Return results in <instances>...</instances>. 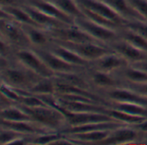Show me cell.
Wrapping results in <instances>:
<instances>
[{"instance_id": "obj_13", "label": "cell", "mask_w": 147, "mask_h": 145, "mask_svg": "<svg viewBox=\"0 0 147 145\" xmlns=\"http://www.w3.org/2000/svg\"><path fill=\"white\" fill-rule=\"evenodd\" d=\"M62 112L66 117V127L115 120L109 113L106 112H71L66 111Z\"/></svg>"}, {"instance_id": "obj_18", "label": "cell", "mask_w": 147, "mask_h": 145, "mask_svg": "<svg viewBox=\"0 0 147 145\" xmlns=\"http://www.w3.org/2000/svg\"><path fill=\"white\" fill-rule=\"evenodd\" d=\"M22 26L27 32L33 48H47L53 42L52 36L47 29L35 26Z\"/></svg>"}, {"instance_id": "obj_28", "label": "cell", "mask_w": 147, "mask_h": 145, "mask_svg": "<svg viewBox=\"0 0 147 145\" xmlns=\"http://www.w3.org/2000/svg\"><path fill=\"white\" fill-rule=\"evenodd\" d=\"M120 35L122 39L127 41L128 42H130L136 48L147 53V39L146 37H144V36H142V35H140L125 27H123V29L120 31Z\"/></svg>"}, {"instance_id": "obj_22", "label": "cell", "mask_w": 147, "mask_h": 145, "mask_svg": "<svg viewBox=\"0 0 147 145\" xmlns=\"http://www.w3.org/2000/svg\"><path fill=\"white\" fill-rule=\"evenodd\" d=\"M1 10L6 13L11 19L22 25H29L41 28L35 22V21L30 16V15L22 6H5L1 7Z\"/></svg>"}, {"instance_id": "obj_1", "label": "cell", "mask_w": 147, "mask_h": 145, "mask_svg": "<svg viewBox=\"0 0 147 145\" xmlns=\"http://www.w3.org/2000/svg\"><path fill=\"white\" fill-rule=\"evenodd\" d=\"M1 83L20 91L28 92L41 77L13 59L8 67L0 69Z\"/></svg>"}, {"instance_id": "obj_19", "label": "cell", "mask_w": 147, "mask_h": 145, "mask_svg": "<svg viewBox=\"0 0 147 145\" xmlns=\"http://www.w3.org/2000/svg\"><path fill=\"white\" fill-rule=\"evenodd\" d=\"M108 3L115 12H117L126 21L143 20L144 17L133 7L128 0H102Z\"/></svg>"}, {"instance_id": "obj_38", "label": "cell", "mask_w": 147, "mask_h": 145, "mask_svg": "<svg viewBox=\"0 0 147 145\" xmlns=\"http://www.w3.org/2000/svg\"><path fill=\"white\" fill-rule=\"evenodd\" d=\"M144 144H147V138L145 140V143H144Z\"/></svg>"}, {"instance_id": "obj_32", "label": "cell", "mask_w": 147, "mask_h": 145, "mask_svg": "<svg viewBox=\"0 0 147 145\" xmlns=\"http://www.w3.org/2000/svg\"><path fill=\"white\" fill-rule=\"evenodd\" d=\"M125 28L146 37L147 39V22L143 20L128 21L124 25Z\"/></svg>"}, {"instance_id": "obj_5", "label": "cell", "mask_w": 147, "mask_h": 145, "mask_svg": "<svg viewBox=\"0 0 147 145\" xmlns=\"http://www.w3.org/2000/svg\"><path fill=\"white\" fill-rule=\"evenodd\" d=\"M13 59L25 67L44 78H53L54 73L47 66L45 61L32 48H20L15 51Z\"/></svg>"}, {"instance_id": "obj_36", "label": "cell", "mask_w": 147, "mask_h": 145, "mask_svg": "<svg viewBox=\"0 0 147 145\" xmlns=\"http://www.w3.org/2000/svg\"><path fill=\"white\" fill-rule=\"evenodd\" d=\"M135 129H137L140 132H141L145 137H146V139L147 138V118L145 119L144 121L139 123V124H136L134 125H133ZM145 143V142H144Z\"/></svg>"}, {"instance_id": "obj_21", "label": "cell", "mask_w": 147, "mask_h": 145, "mask_svg": "<svg viewBox=\"0 0 147 145\" xmlns=\"http://www.w3.org/2000/svg\"><path fill=\"white\" fill-rule=\"evenodd\" d=\"M22 6L27 10V12L30 15V16L35 21V22L39 26H40L41 28H43L45 29H51L53 27H58V26L66 24V23H64V22L47 15L46 13L40 11V10L36 9L31 5L23 3Z\"/></svg>"}, {"instance_id": "obj_37", "label": "cell", "mask_w": 147, "mask_h": 145, "mask_svg": "<svg viewBox=\"0 0 147 145\" xmlns=\"http://www.w3.org/2000/svg\"><path fill=\"white\" fill-rule=\"evenodd\" d=\"M136 67H139L144 71L147 72V60L146 61H140V62H137V63H134V64H131Z\"/></svg>"}, {"instance_id": "obj_20", "label": "cell", "mask_w": 147, "mask_h": 145, "mask_svg": "<svg viewBox=\"0 0 147 145\" xmlns=\"http://www.w3.org/2000/svg\"><path fill=\"white\" fill-rule=\"evenodd\" d=\"M112 131L113 130H104L65 135L68 136L77 144H99L102 141L106 139Z\"/></svg>"}, {"instance_id": "obj_10", "label": "cell", "mask_w": 147, "mask_h": 145, "mask_svg": "<svg viewBox=\"0 0 147 145\" xmlns=\"http://www.w3.org/2000/svg\"><path fill=\"white\" fill-rule=\"evenodd\" d=\"M130 63L115 50L90 63L89 68L109 74H117Z\"/></svg>"}, {"instance_id": "obj_17", "label": "cell", "mask_w": 147, "mask_h": 145, "mask_svg": "<svg viewBox=\"0 0 147 145\" xmlns=\"http://www.w3.org/2000/svg\"><path fill=\"white\" fill-rule=\"evenodd\" d=\"M47 48L50 51H52L53 54H55L56 55H58L59 57H60L61 59L65 61L66 62L71 63L72 65L85 67V68H89V67L90 65V63L89 61H87L86 60L82 58L76 52H74L73 50L66 48L65 46H64L57 42L53 41V42Z\"/></svg>"}, {"instance_id": "obj_15", "label": "cell", "mask_w": 147, "mask_h": 145, "mask_svg": "<svg viewBox=\"0 0 147 145\" xmlns=\"http://www.w3.org/2000/svg\"><path fill=\"white\" fill-rule=\"evenodd\" d=\"M23 3L31 5L47 15L66 24H73L74 18L62 11L58 6L49 0H23Z\"/></svg>"}, {"instance_id": "obj_27", "label": "cell", "mask_w": 147, "mask_h": 145, "mask_svg": "<svg viewBox=\"0 0 147 145\" xmlns=\"http://www.w3.org/2000/svg\"><path fill=\"white\" fill-rule=\"evenodd\" d=\"M49 1L53 3L62 11L71 16L74 19L78 17L85 16L81 6L78 3L76 0H49Z\"/></svg>"}, {"instance_id": "obj_23", "label": "cell", "mask_w": 147, "mask_h": 145, "mask_svg": "<svg viewBox=\"0 0 147 145\" xmlns=\"http://www.w3.org/2000/svg\"><path fill=\"white\" fill-rule=\"evenodd\" d=\"M123 83H145L147 82V72L128 65L116 74Z\"/></svg>"}, {"instance_id": "obj_11", "label": "cell", "mask_w": 147, "mask_h": 145, "mask_svg": "<svg viewBox=\"0 0 147 145\" xmlns=\"http://www.w3.org/2000/svg\"><path fill=\"white\" fill-rule=\"evenodd\" d=\"M76 1L82 8L86 9L96 14H98L117 23L122 28L124 27L125 23L127 22L102 0H76Z\"/></svg>"}, {"instance_id": "obj_25", "label": "cell", "mask_w": 147, "mask_h": 145, "mask_svg": "<svg viewBox=\"0 0 147 145\" xmlns=\"http://www.w3.org/2000/svg\"><path fill=\"white\" fill-rule=\"evenodd\" d=\"M0 120L6 121H32L20 106L14 105L0 110Z\"/></svg>"}, {"instance_id": "obj_24", "label": "cell", "mask_w": 147, "mask_h": 145, "mask_svg": "<svg viewBox=\"0 0 147 145\" xmlns=\"http://www.w3.org/2000/svg\"><path fill=\"white\" fill-rule=\"evenodd\" d=\"M38 96H53L56 94V84L53 78H41L28 91Z\"/></svg>"}, {"instance_id": "obj_4", "label": "cell", "mask_w": 147, "mask_h": 145, "mask_svg": "<svg viewBox=\"0 0 147 145\" xmlns=\"http://www.w3.org/2000/svg\"><path fill=\"white\" fill-rule=\"evenodd\" d=\"M74 23L90 36H92L96 41L102 44L110 45L112 42L121 37V30L101 25L96 22L91 21L86 16L75 18Z\"/></svg>"}, {"instance_id": "obj_26", "label": "cell", "mask_w": 147, "mask_h": 145, "mask_svg": "<svg viewBox=\"0 0 147 145\" xmlns=\"http://www.w3.org/2000/svg\"><path fill=\"white\" fill-rule=\"evenodd\" d=\"M108 105L113 109L125 112L132 115L147 118V107L141 105L127 102H108Z\"/></svg>"}, {"instance_id": "obj_8", "label": "cell", "mask_w": 147, "mask_h": 145, "mask_svg": "<svg viewBox=\"0 0 147 145\" xmlns=\"http://www.w3.org/2000/svg\"><path fill=\"white\" fill-rule=\"evenodd\" d=\"M146 137L135 129L133 125L120 126L111 132V134L100 145L132 144H144Z\"/></svg>"}, {"instance_id": "obj_16", "label": "cell", "mask_w": 147, "mask_h": 145, "mask_svg": "<svg viewBox=\"0 0 147 145\" xmlns=\"http://www.w3.org/2000/svg\"><path fill=\"white\" fill-rule=\"evenodd\" d=\"M0 127L13 130L15 131L20 132L22 134L34 136L39 134H43L47 132H51L54 131H49L41 125L34 123V121H6L0 120Z\"/></svg>"}, {"instance_id": "obj_2", "label": "cell", "mask_w": 147, "mask_h": 145, "mask_svg": "<svg viewBox=\"0 0 147 145\" xmlns=\"http://www.w3.org/2000/svg\"><path fill=\"white\" fill-rule=\"evenodd\" d=\"M28 114L31 120L42 127L54 131H60L66 127V117L59 108L52 106L28 107L18 105Z\"/></svg>"}, {"instance_id": "obj_29", "label": "cell", "mask_w": 147, "mask_h": 145, "mask_svg": "<svg viewBox=\"0 0 147 145\" xmlns=\"http://www.w3.org/2000/svg\"><path fill=\"white\" fill-rule=\"evenodd\" d=\"M109 114L115 119L117 120L124 125H134L136 124H139L142 121H144L145 119H146L147 118L145 117H140V116H135V115H132L129 114L127 112H121L116 109H113L109 107Z\"/></svg>"}, {"instance_id": "obj_7", "label": "cell", "mask_w": 147, "mask_h": 145, "mask_svg": "<svg viewBox=\"0 0 147 145\" xmlns=\"http://www.w3.org/2000/svg\"><path fill=\"white\" fill-rule=\"evenodd\" d=\"M53 41L65 42H98L92 36L73 24H64L47 29ZM100 43V42H99Z\"/></svg>"}, {"instance_id": "obj_33", "label": "cell", "mask_w": 147, "mask_h": 145, "mask_svg": "<svg viewBox=\"0 0 147 145\" xmlns=\"http://www.w3.org/2000/svg\"><path fill=\"white\" fill-rule=\"evenodd\" d=\"M128 2L147 22V0H128Z\"/></svg>"}, {"instance_id": "obj_3", "label": "cell", "mask_w": 147, "mask_h": 145, "mask_svg": "<svg viewBox=\"0 0 147 145\" xmlns=\"http://www.w3.org/2000/svg\"><path fill=\"white\" fill-rule=\"evenodd\" d=\"M0 35L1 38L9 42L16 50L32 48L24 27L11 19L2 10L0 20Z\"/></svg>"}, {"instance_id": "obj_9", "label": "cell", "mask_w": 147, "mask_h": 145, "mask_svg": "<svg viewBox=\"0 0 147 145\" xmlns=\"http://www.w3.org/2000/svg\"><path fill=\"white\" fill-rule=\"evenodd\" d=\"M41 59L45 61L47 66L54 73L57 74H65V73H84L87 72L89 68L78 67L66 62L48 48H34Z\"/></svg>"}, {"instance_id": "obj_35", "label": "cell", "mask_w": 147, "mask_h": 145, "mask_svg": "<svg viewBox=\"0 0 147 145\" xmlns=\"http://www.w3.org/2000/svg\"><path fill=\"white\" fill-rule=\"evenodd\" d=\"M23 0H0V6H22Z\"/></svg>"}, {"instance_id": "obj_31", "label": "cell", "mask_w": 147, "mask_h": 145, "mask_svg": "<svg viewBox=\"0 0 147 145\" xmlns=\"http://www.w3.org/2000/svg\"><path fill=\"white\" fill-rule=\"evenodd\" d=\"M25 136H29V135L22 134L20 132L15 131L10 129L0 127V144L1 145L15 144V143L18 139Z\"/></svg>"}, {"instance_id": "obj_34", "label": "cell", "mask_w": 147, "mask_h": 145, "mask_svg": "<svg viewBox=\"0 0 147 145\" xmlns=\"http://www.w3.org/2000/svg\"><path fill=\"white\" fill-rule=\"evenodd\" d=\"M123 86H126L135 92L140 93L141 95L147 98V82L145 83H123Z\"/></svg>"}, {"instance_id": "obj_6", "label": "cell", "mask_w": 147, "mask_h": 145, "mask_svg": "<svg viewBox=\"0 0 147 145\" xmlns=\"http://www.w3.org/2000/svg\"><path fill=\"white\" fill-rule=\"evenodd\" d=\"M57 42L73 50L78 55H80L82 58H84L90 63L114 51V49L109 45H106V44H102L99 42Z\"/></svg>"}, {"instance_id": "obj_30", "label": "cell", "mask_w": 147, "mask_h": 145, "mask_svg": "<svg viewBox=\"0 0 147 145\" xmlns=\"http://www.w3.org/2000/svg\"><path fill=\"white\" fill-rule=\"evenodd\" d=\"M62 135L63 134L60 131H51L43 134L34 135L31 138L30 144H53L56 140L61 138Z\"/></svg>"}, {"instance_id": "obj_14", "label": "cell", "mask_w": 147, "mask_h": 145, "mask_svg": "<svg viewBox=\"0 0 147 145\" xmlns=\"http://www.w3.org/2000/svg\"><path fill=\"white\" fill-rule=\"evenodd\" d=\"M116 53L123 56L130 64L147 60V53L136 48L127 41L120 37L109 45Z\"/></svg>"}, {"instance_id": "obj_12", "label": "cell", "mask_w": 147, "mask_h": 145, "mask_svg": "<svg viewBox=\"0 0 147 145\" xmlns=\"http://www.w3.org/2000/svg\"><path fill=\"white\" fill-rule=\"evenodd\" d=\"M87 77L92 88L98 93L100 91L114 88L122 85V81L116 74H109L102 71L88 69Z\"/></svg>"}]
</instances>
